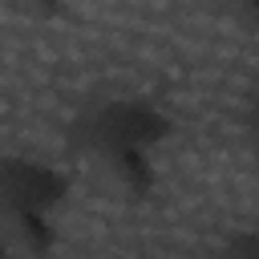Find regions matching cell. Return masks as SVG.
I'll return each instance as SVG.
<instances>
[{
  "instance_id": "6da1fadb",
  "label": "cell",
  "mask_w": 259,
  "mask_h": 259,
  "mask_svg": "<svg viewBox=\"0 0 259 259\" xmlns=\"http://www.w3.org/2000/svg\"><path fill=\"white\" fill-rule=\"evenodd\" d=\"M69 154L93 166L117 194L142 202L158 186V154L174 138V113L142 93L89 101L69 121Z\"/></svg>"
},
{
  "instance_id": "7a4b0ae2",
  "label": "cell",
  "mask_w": 259,
  "mask_h": 259,
  "mask_svg": "<svg viewBox=\"0 0 259 259\" xmlns=\"http://www.w3.org/2000/svg\"><path fill=\"white\" fill-rule=\"evenodd\" d=\"M73 198V174L57 162L16 154L0 166V231L24 259H49L61 243V214Z\"/></svg>"
},
{
  "instance_id": "3957f363",
  "label": "cell",
  "mask_w": 259,
  "mask_h": 259,
  "mask_svg": "<svg viewBox=\"0 0 259 259\" xmlns=\"http://www.w3.org/2000/svg\"><path fill=\"white\" fill-rule=\"evenodd\" d=\"M219 259H259V227H243V231H235V235L223 243Z\"/></svg>"
},
{
  "instance_id": "277c9868",
  "label": "cell",
  "mask_w": 259,
  "mask_h": 259,
  "mask_svg": "<svg viewBox=\"0 0 259 259\" xmlns=\"http://www.w3.org/2000/svg\"><path fill=\"white\" fill-rule=\"evenodd\" d=\"M243 138H247V150H251L255 162H259V93L251 97V105H247V113H243Z\"/></svg>"
},
{
  "instance_id": "5b68a950",
  "label": "cell",
  "mask_w": 259,
  "mask_h": 259,
  "mask_svg": "<svg viewBox=\"0 0 259 259\" xmlns=\"http://www.w3.org/2000/svg\"><path fill=\"white\" fill-rule=\"evenodd\" d=\"M223 4H227V12H231L239 24L259 28V0H223Z\"/></svg>"
},
{
  "instance_id": "8992f818",
  "label": "cell",
  "mask_w": 259,
  "mask_h": 259,
  "mask_svg": "<svg viewBox=\"0 0 259 259\" xmlns=\"http://www.w3.org/2000/svg\"><path fill=\"white\" fill-rule=\"evenodd\" d=\"M24 12H32V16H57L69 0H16Z\"/></svg>"
}]
</instances>
